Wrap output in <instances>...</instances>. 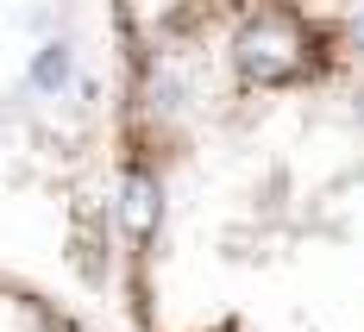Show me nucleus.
<instances>
[{"mask_svg":"<svg viewBox=\"0 0 364 332\" xmlns=\"http://www.w3.org/2000/svg\"><path fill=\"white\" fill-rule=\"evenodd\" d=\"M63 82H70V44H44L38 63H32V88L38 94H57Z\"/></svg>","mask_w":364,"mask_h":332,"instance_id":"nucleus-1","label":"nucleus"},{"mask_svg":"<svg viewBox=\"0 0 364 332\" xmlns=\"http://www.w3.org/2000/svg\"><path fill=\"white\" fill-rule=\"evenodd\" d=\"M239 6H245V0H239Z\"/></svg>","mask_w":364,"mask_h":332,"instance_id":"nucleus-2","label":"nucleus"}]
</instances>
